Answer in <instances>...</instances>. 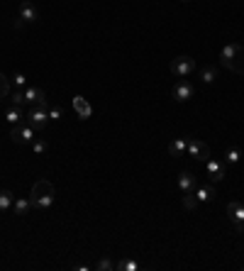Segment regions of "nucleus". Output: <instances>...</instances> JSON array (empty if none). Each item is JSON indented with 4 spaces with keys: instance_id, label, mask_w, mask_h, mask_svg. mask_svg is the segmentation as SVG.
<instances>
[{
    "instance_id": "1",
    "label": "nucleus",
    "mask_w": 244,
    "mask_h": 271,
    "mask_svg": "<svg viewBox=\"0 0 244 271\" xmlns=\"http://www.w3.org/2000/svg\"><path fill=\"white\" fill-rule=\"evenodd\" d=\"M220 64L225 68H230L232 73L244 76V47H240L237 42L225 44L222 52H220Z\"/></svg>"
},
{
    "instance_id": "2",
    "label": "nucleus",
    "mask_w": 244,
    "mask_h": 271,
    "mask_svg": "<svg viewBox=\"0 0 244 271\" xmlns=\"http://www.w3.org/2000/svg\"><path fill=\"white\" fill-rule=\"evenodd\" d=\"M30 201H32V208H37V210L52 208V203H54V186H52L49 181H44V179L37 181V183L32 186Z\"/></svg>"
},
{
    "instance_id": "3",
    "label": "nucleus",
    "mask_w": 244,
    "mask_h": 271,
    "mask_svg": "<svg viewBox=\"0 0 244 271\" xmlns=\"http://www.w3.org/2000/svg\"><path fill=\"white\" fill-rule=\"evenodd\" d=\"M34 135H37V130L32 125H27L25 120L17 122V125H12V130H10V137H12L15 144H30L34 139Z\"/></svg>"
},
{
    "instance_id": "4",
    "label": "nucleus",
    "mask_w": 244,
    "mask_h": 271,
    "mask_svg": "<svg viewBox=\"0 0 244 271\" xmlns=\"http://www.w3.org/2000/svg\"><path fill=\"white\" fill-rule=\"evenodd\" d=\"M25 122L32 125L37 132H42V130L47 127V122H49V113H47V108H32V110L25 115Z\"/></svg>"
},
{
    "instance_id": "5",
    "label": "nucleus",
    "mask_w": 244,
    "mask_h": 271,
    "mask_svg": "<svg viewBox=\"0 0 244 271\" xmlns=\"http://www.w3.org/2000/svg\"><path fill=\"white\" fill-rule=\"evenodd\" d=\"M185 154L193 156V159H198V161H208L210 159V147L205 142L195 139V137H188V151Z\"/></svg>"
},
{
    "instance_id": "6",
    "label": "nucleus",
    "mask_w": 244,
    "mask_h": 271,
    "mask_svg": "<svg viewBox=\"0 0 244 271\" xmlns=\"http://www.w3.org/2000/svg\"><path fill=\"white\" fill-rule=\"evenodd\" d=\"M193 71H195V59H190V57H176V59L171 61V73L179 76V78L190 76Z\"/></svg>"
},
{
    "instance_id": "7",
    "label": "nucleus",
    "mask_w": 244,
    "mask_h": 271,
    "mask_svg": "<svg viewBox=\"0 0 244 271\" xmlns=\"http://www.w3.org/2000/svg\"><path fill=\"white\" fill-rule=\"evenodd\" d=\"M205 176H208L213 183L222 181V179H225V161H217V159H208V161H205Z\"/></svg>"
},
{
    "instance_id": "8",
    "label": "nucleus",
    "mask_w": 244,
    "mask_h": 271,
    "mask_svg": "<svg viewBox=\"0 0 244 271\" xmlns=\"http://www.w3.org/2000/svg\"><path fill=\"white\" fill-rule=\"evenodd\" d=\"M227 215H230L232 225L237 227V232H244V205L240 201L227 203Z\"/></svg>"
},
{
    "instance_id": "9",
    "label": "nucleus",
    "mask_w": 244,
    "mask_h": 271,
    "mask_svg": "<svg viewBox=\"0 0 244 271\" xmlns=\"http://www.w3.org/2000/svg\"><path fill=\"white\" fill-rule=\"evenodd\" d=\"M171 93H174V98H176L179 103H188V100L193 98L195 88H193V86H190L188 81H183V78H181V81H179V83L174 86V90H171Z\"/></svg>"
},
{
    "instance_id": "10",
    "label": "nucleus",
    "mask_w": 244,
    "mask_h": 271,
    "mask_svg": "<svg viewBox=\"0 0 244 271\" xmlns=\"http://www.w3.org/2000/svg\"><path fill=\"white\" fill-rule=\"evenodd\" d=\"M73 110H76V115H78L81 120H88V118L93 115V108H91V103H88L83 95H76V98H73Z\"/></svg>"
},
{
    "instance_id": "11",
    "label": "nucleus",
    "mask_w": 244,
    "mask_h": 271,
    "mask_svg": "<svg viewBox=\"0 0 244 271\" xmlns=\"http://www.w3.org/2000/svg\"><path fill=\"white\" fill-rule=\"evenodd\" d=\"M20 20H25V22H37L39 20V12H37V7L30 0L20 2Z\"/></svg>"
},
{
    "instance_id": "12",
    "label": "nucleus",
    "mask_w": 244,
    "mask_h": 271,
    "mask_svg": "<svg viewBox=\"0 0 244 271\" xmlns=\"http://www.w3.org/2000/svg\"><path fill=\"white\" fill-rule=\"evenodd\" d=\"M195 186H198L195 176H193L190 171H181V176H179V188H181V193H193Z\"/></svg>"
},
{
    "instance_id": "13",
    "label": "nucleus",
    "mask_w": 244,
    "mask_h": 271,
    "mask_svg": "<svg viewBox=\"0 0 244 271\" xmlns=\"http://www.w3.org/2000/svg\"><path fill=\"white\" fill-rule=\"evenodd\" d=\"M195 198H198V203H213L215 201V188L213 186H195Z\"/></svg>"
},
{
    "instance_id": "14",
    "label": "nucleus",
    "mask_w": 244,
    "mask_h": 271,
    "mask_svg": "<svg viewBox=\"0 0 244 271\" xmlns=\"http://www.w3.org/2000/svg\"><path fill=\"white\" fill-rule=\"evenodd\" d=\"M185 151H188V137H179V139H174L169 144V154L171 156H183Z\"/></svg>"
},
{
    "instance_id": "15",
    "label": "nucleus",
    "mask_w": 244,
    "mask_h": 271,
    "mask_svg": "<svg viewBox=\"0 0 244 271\" xmlns=\"http://www.w3.org/2000/svg\"><path fill=\"white\" fill-rule=\"evenodd\" d=\"M5 120H7L10 125H17V122H22V120H25V113H22V108H17V105L7 108V113H5Z\"/></svg>"
},
{
    "instance_id": "16",
    "label": "nucleus",
    "mask_w": 244,
    "mask_h": 271,
    "mask_svg": "<svg viewBox=\"0 0 244 271\" xmlns=\"http://www.w3.org/2000/svg\"><path fill=\"white\" fill-rule=\"evenodd\" d=\"M32 210V201L30 198H17L15 203H12V212L15 215H27Z\"/></svg>"
},
{
    "instance_id": "17",
    "label": "nucleus",
    "mask_w": 244,
    "mask_h": 271,
    "mask_svg": "<svg viewBox=\"0 0 244 271\" xmlns=\"http://www.w3.org/2000/svg\"><path fill=\"white\" fill-rule=\"evenodd\" d=\"M200 81H203V83H215V81H217V68L215 66L200 68Z\"/></svg>"
},
{
    "instance_id": "18",
    "label": "nucleus",
    "mask_w": 244,
    "mask_h": 271,
    "mask_svg": "<svg viewBox=\"0 0 244 271\" xmlns=\"http://www.w3.org/2000/svg\"><path fill=\"white\" fill-rule=\"evenodd\" d=\"M12 203H15L12 193H10V191H0V212H7V210H12Z\"/></svg>"
},
{
    "instance_id": "19",
    "label": "nucleus",
    "mask_w": 244,
    "mask_h": 271,
    "mask_svg": "<svg viewBox=\"0 0 244 271\" xmlns=\"http://www.w3.org/2000/svg\"><path fill=\"white\" fill-rule=\"evenodd\" d=\"M10 103H12V105H17V108L27 105V103H25V88H17V90H12V93H10Z\"/></svg>"
},
{
    "instance_id": "20",
    "label": "nucleus",
    "mask_w": 244,
    "mask_h": 271,
    "mask_svg": "<svg viewBox=\"0 0 244 271\" xmlns=\"http://www.w3.org/2000/svg\"><path fill=\"white\" fill-rule=\"evenodd\" d=\"M115 269L118 271H137L139 269V264H137L134 259H120V262L115 264Z\"/></svg>"
},
{
    "instance_id": "21",
    "label": "nucleus",
    "mask_w": 244,
    "mask_h": 271,
    "mask_svg": "<svg viewBox=\"0 0 244 271\" xmlns=\"http://www.w3.org/2000/svg\"><path fill=\"white\" fill-rule=\"evenodd\" d=\"M47 149H49V144H47L42 137H39V139H37V137L32 139V151H34V154H44Z\"/></svg>"
},
{
    "instance_id": "22",
    "label": "nucleus",
    "mask_w": 244,
    "mask_h": 271,
    "mask_svg": "<svg viewBox=\"0 0 244 271\" xmlns=\"http://www.w3.org/2000/svg\"><path fill=\"white\" fill-rule=\"evenodd\" d=\"M183 205H185V210H195L200 203H198L195 193H183Z\"/></svg>"
},
{
    "instance_id": "23",
    "label": "nucleus",
    "mask_w": 244,
    "mask_h": 271,
    "mask_svg": "<svg viewBox=\"0 0 244 271\" xmlns=\"http://www.w3.org/2000/svg\"><path fill=\"white\" fill-rule=\"evenodd\" d=\"M242 159V151L240 149H227V154H225V164H237Z\"/></svg>"
},
{
    "instance_id": "24",
    "label": "nucleus",
    "mask_w": 244,
    "mask_h": 271,
    "mask_svg": "<svg viewBox=\"0 0 244 271\" xmlns=\"http://www.w3.org/2000/svg\"><path fill=\"white\" fill-rule=\"evenodd\" d=\"M47 113H49V122H57V120H61V110L57 108V105H49V108H47Z\"/></svg>"
},
{
    "instance_id": "25",
    "label": "nucleus",
    "mask_w": 244,
    "mask_h": 271,
    "mask_svg": "<svg viewBox=\"0 0 244 271\" xmlns=\"http://www.w3.org/2000/svg\"><path fill=\"white\" fill-rule=\"evenodd\" d=\"M95 269H98V271H113V269H115V264H113L110 259H100V262L95 264Z\"/></svg>"
},
{
    "instance_id": "26",
    "label": "nucleus",
    "mask_w": 244,
    "mask_h": 271,
    "mask_svg": "<svg viewBox=\"0 0 244 271\" xmlns=\"http://www.w3.org/2000/svg\"><path fill=\"white\" fill-rule=\"evenodd\" d=\"M25 81H27V78H25L22 73H15V76H12V86H15V88H25Z\"/></svg>"
},
{
    "instance_id": "27",
    "label": "nucleus",
    "mask_w": 244,
    "mask_h": 271,
    "mask_svg": "<svg viewBox=\"0 0 244 271\" xmlns=\"http://www.w3.org/2000/svg\"><path fill=\"white\" fill-rule=\"evenodd\" d=\"M181 2H190V0H181Z\"/></svg>"
}]
</instances>
